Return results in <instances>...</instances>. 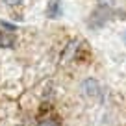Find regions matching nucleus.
Here are the masks:
<instances>
[{
	"label": "nucleus",
	"instance_id": "20e7f679",
	"mask_svg": "<svg viewBox=\"0 0 126 126\" xmlns=\"http://www.w3.org/2000/svg\"><path fill=\"white\" fill-rule=\"evenodd\" d=\"M22 0H4V4H8V6H19Z\"/></svg>",
	"mask_w": 126,
	"mask_h": 126
},
{
	"label": "nucleus",
	"instance_id": "423d86ee",
	"mask_svg": "<svg viewBox=\"0 0 126 126\" xmlns=\"http://www.w3.org/2000/svg\"><path fill=\"white\" fill-rule=\"evenodd\" d=\"M124 41H126V37H124Z\"/></svg>",
	"mask_w": 126,
	"mask_h": 126
},
{
	"label": "nucleus",
	"instance_id": "39448f33",
	"mask_svg": "<svg viewBox=\"0 0 126 126\" xmlns=\"http://www.w3.org/2000/svg\"><path fill=\"white\" fill-rule=\"evenodd\" d=\"M98 2H100L102 6H111V4L115 2V0H98Z\"/></svg>",
	"mask_w": 126,
	"mask_h": 126
},
{
	"label": "nucleus",
	"instance_id": "f257e3e1",
	"mask_svg": "<svg viewBox=\"0 0 126 126\" xmlns=\"http://www.w3.org/2000/svg\"><path fill=\"white\" fill-rule=\"evenodd\" d=\"M59 15H61V0H48L47 17L48 19H58Z\"/></svg>",
	"mask_w": 126,
	"mask_h": 126
},
{
	"label": "nucleus",
	"instance_id": "7ed1b4c3",
	"mask_svg": "<svg viewBox=\"0 0 126 126\" xmlns=\"http://www.w3.org/2000/svg\"><path fill=\"white\" fill-rule=\"evenodd\" d=\"M39 126H59L58 121H54V119H45V121L39 122Z\"/></svg>",
	"mask_w": 126,
	"mask_h": 126
},
{
	"label": "nucleus",
	"instance_id": "f03ea898",
	"mask_svg": "<svg viewBox=\"0 0 126 126\" xmlns=\"http://www.w3.org/2000/svg\"><path fill=\"white\" fill-rule=\"evenodd\" d=\"M83 91H85L89 96H98L100 94V85L96 80H85L83 83Z\"/></svg>",
	"mask_w": 126,
	"mask_h": 126
}]
</instances>
